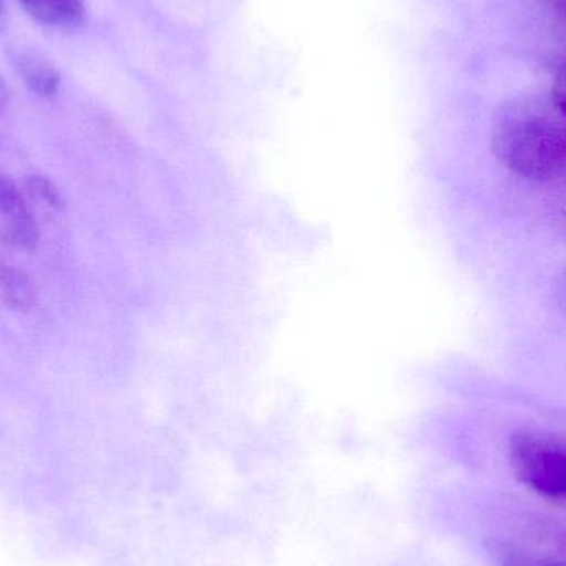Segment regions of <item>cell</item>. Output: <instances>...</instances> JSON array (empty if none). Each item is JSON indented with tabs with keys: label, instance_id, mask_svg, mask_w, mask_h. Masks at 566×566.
Returning <instances> with one entry per match:
<instances>
[{
	"label": "cell",
	"instance_id": "obj_6",
	"mask_svg": "<svg viewBox=\"0 0 566 566\" xmlns=\"http://www.w3.org/2000/svg\"><path fill=\"white\" fill-rule=\"evenodd\" d=\"M0 300L7 308L30 312L35 305L36 293L29 275L12 265H0Z\"/></svg>",
	"mask_w": 566,
	"mask_h": 566
},
{
	"label": "cell",
	"instance_id": "obj_9",
	"mask_svg": "<svg viewBox=\"0 0 566 566\" xmlns=\"http://www.w3.org/2000/svg\"><path fill=\"white\" fill-rule=\"evenodd\" d=\"M552 103L555 108L562 113L566 118V62L558 72L557 80H555L554 93H552Z\"/></svg>",
	"mask_w": 566,
	"mask_h": 566
},
{
	"label": "cell",
	"instance_id": "obj_1",
	"mask_svg": "<svg viewBox=\"0 0 566 566\" xmlns=\"http://www.w3.org/2000/svg\"><path fill=\"white\" fill-rule=\"evenodd\" d=\"M492 149L499 161L527 181L566 176V118L554 103L514 99L495 113Z\"/></svg>",
	"mask_w": 566,
	"mask_h": 566
},
{
	"label": "cell",
	"instance_id": "obj_12",
	"mask_svg": "<svg viewBox=\"0 0 566 566\" xmlns=\"http://www.w3.org/2000/svg\"><path fill=\"white\" fill-rule=\"evenodd\" d=\"M558 295H560L562 306H564V310L566 312V274L564 275V279H562L560 281V289H558Z\"/></svg>",
	"mask_w": 566,
	"mask_h": 566
},
{
	"label": "cell",
	"instance_id": "obj_2",
	"mask_svg": "<svg viewBox=\"0 0 566 566\" xmlns=\"http://www.w3.org/2000/svg\"><path fill=\"white\" fill-rule=\"evenodd\" d=\"M512 458L532 488L552 497L566 495V446L534 434H517Z\"/></svg>",
	"mask_w": 566,
	"mask_h": 566
},
{
	"label": "cell",
	"instance_id": "obj_8",
	"mask_svg": "<svg viewBox=\"0 0 566 566\" xmlns=\"http://www.w3.org/2000/svg\"><path fill=\"white\" fill-rule=\"evenodd\" d=\"M552 216L557 228L566 234V176L558 181V191L552 202Z\"/></svg>",
	"mask_w": 566,
	"mask_h": 566
},
{
	"label": "cell",
	"instance_id": "obj_3",
	"mask_svg": "<svg viewBox=\"0 0 566 566\" xmlns=\"http://www.w3.org/2000/svg\"><path fill=\"white\" fill-rule=\"evenodd\" d=\"M0 229L13 248L33 251L39 244L35 219L15 182L3 172H0Z\"/></svg>",
	"mask_w": 566,
	"mask_h": 566
},
{
	"label": "cell",
	"instance_id": "obj_10",
	"mask_svg": "<svg viewBox=\"0 0 566 566\" xmlns=\"http://www.w3.org/2000/svg\"><path fill=\"white\" fill-rule=\"evenodd\" d=\"M9 86H7L6 80L0 76V115L6 112L7 105H9Z\"/></svg>",
	"mask_w": 566,
	"mask_h": 566
},
{
	"label": "cell",
	"instance_id": "obj_13",
	"mask_svg": "<svg viewBox=\"0 0 566 566\" xmlns=\"http://www.w3.org/2000/svg\"><path fill=\"white\" fill-rule=\"evenodd\" d=\"M562 2H564L565 9H566V0H562Z\"/></svg>",
	"mask_w": 566,
	"mask_h": 566
},
{
	"label": "cell",
	"instance_id": "obj_11",
	"mask_svg": "<svg viewBox=\"0 0 566 566\" xmlns=\"http://www.w3.org/2000/svg\"><path fill=\"white\" fill-rule=\"evenodd\" d=\"M9 27V13H7L6 0H0V35L6 32Z\"/></svg>",
	"mask_w": 566,
	"mask_h": 566
},
{
	"label": "cell",
	"instance_id": "obj_7",
	"mask_svg": "<svg viewBox=\"0 0 566 566\" xmlns=\"http://www.w3.org/2000/svg\"><path fill=\"white\" fill-rule=\"evenodd\" d=\"M27 195L35 205L50 211H60L63 208V198L59 188L45 176H30L27 179Z\"/></svg>",
	"mask_w": 566,
	"mask_h": 566
},
{
	"label": "cell",
	"instance_id": "obj_5",
	"mask_svg": "<svg viewBox=\"0 0 566 566\" xmlns=\"http://www.w3.org/2000/svg\"><path fill=\"white\" fill-rule=\"evenodd\" d=\"M19 3L33 20L53 29H76L85 20L83 0H19Z\"/></svg>",
	"mask_w": 566,
	"mask_h": 566
},
{
	"label": "cell",
	"instance_id": "obj_4",
	"mask_svg": "<svg viewBox=\"0 0 566 566\" xmlns=\"http://www.w3.org/2000/svg\"><path fill=\"white\" fill-rule=\"evenodd\" d=\"M7 60L33 95L52 98L59 92L62 75L45 53L29 45H12L7 49Z\"/></svg>",
	"mask_w": 566,
	"mask_h": 566
}]
</instances>
